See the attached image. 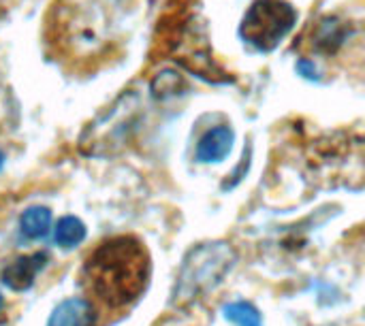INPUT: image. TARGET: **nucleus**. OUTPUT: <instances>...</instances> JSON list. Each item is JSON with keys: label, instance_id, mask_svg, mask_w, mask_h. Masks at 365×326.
<instances>
[{"label": "nucleus", "instance_id": "nucleus-1", "mask_svg": "<svg viewBox=\"0 0 365 326\" xmlns=\"http://www.w3.org/2000/svg\"><path fill=\"white\" fill-rule=\"evenodd\" d=\"M150 271L152 263L145 246L137 237L122 235L101 243L90 254L81 275L94 297L107 307L120 310L145 293Z\"/></svg>", "mask_w": 365, "mask_h": 326}, {"label": "nucleus", "instance_id": "nucleus-2", "mask_svg": "<svg viewBox=\"0 0 365 326\" xmlns=\"http://www.w3.org/2000/svg\"><path fill=\"white\" fill-rule=\"evenodd\" d=\"M235 263L237 252L227 241H207L195 246L184 256L171 303L175 307H186L205 299V295L222 284Z\"/></svg>", "mask_w": 365, "mask_h": 326}, {"label": "nucleus", "instance_id": "nucleus-3", "mask_svg": "<svg viewBox=\"0 0 365 326\" xmlns=\"http://www.w3.org/2000/svg\"><path fill=\"white\" fill-rule=\"evenodd\" d=\"M139 98L133 92L122 94L111 107H107L79 137V152L86 156H111L120 152L137 124Z\"/></svg>", "mask_w": 365, "mask_h": 326}, {"label": "nucleus", "instance_id": "nucleus-4", "mask_svg": "<svg viewBox=\"0 0 365 326\" xmlns=\"http://www.w3.org/2000/svg\"><path fill=\"white\" fill-rule=\"evenodd\" d=\"M297 11L287 0H255L240 23V36L257 51H274L295 28Z\"/></svg>", "mask_w": 365, "mask_h": 326}, {"label": "nucleus", "instance_id": "nucleus-5", "mask_svg": "<svg viewBox=\"0 0 365 326\" xmlns=\"http://www.w3.org/2000/svg\"><path fill=\"white\" fill-rule=\"evenodd\" d=\"M45 265H47V254H43V252L30 254V256H19L2 271V284L15 293H24L34 284L38 271Z\"/></svg>", "mask_w": 365, "mask_h": 326}, {"label": "nucleus", "instance_id": "nucleus-6", "mask_svg": "<svg viewBox=\"0 0 365 326\" xmlns=\"http://www.w3.org/2000/svg\"><path fill=\"white\" fill-rule=\"evenodd\" d=\"M349 32L351 28L346 21L329 15V17L319 19L312 26L308 41H310V47L319 53H334L344 45V41L349 38Z\"/></svg>", "mask_w": 365, "mask_h": 326}, {"label": "nucleus", "instance_id": "nucleus-7", "mask_svg": "<svg viewBox=\"0 0 365 326\" xmlns=\"http://www.w3.org/2000/svg\"><path fill=\"white\" fill-rule=\"evenodd\" d=\"M233 130L229 126H216L212 130H207L197 145V160L199 162H222L231 147H233Z\"/></svg>", "mask_w": 365, "mask_h": 326}, {"label": "nucleus", "instance_id": "nucleus-8", "mask_svg": "<svg viewBox=\"0 0 365 326\" xmlns=\"http://www.w3.org/2000/svg\"><path fill=\"white\" fill-rule=\"evenodd\" d=\"M47 326H96V312L86 299H66L51 312Z\"/></svg>", "mask_w": 365, "mask_h": 326}, {"label": "nucleus", "instance_id": "nucleus-9", "mask_svg": "<svg viewBox=\"0 0 365 326\" xmlns=\"http://www.w3.org/2000/svg\"><path fill=\"white\" fill-rule=\"evenodd\" d=\"M49 226H51V211L43 205L28 207L19 218V231L30 241H38V239L47 237Z\"/></svg>", "mask_w": 365, "mask_h": 326}, {"label": "nucleus", "instance_id": "nucleus-10", "mask_svg": "<svg viewBox=\"0 0 365 326\" xmlns=\"http://www.w3.org/2000/svg\"><path fill=\"white\" fill-rule=\"evenodd\" d=\"M83 239H86V224L79 218L64 216V218L58 220V224L53 228V241H56V246H60L64 250H73Z\"/></svg>", "mask_w": 365, "mask_h": 326}, {"label": "nucleus", "instance_id": "nucleus-11", "mask_svg": "<svg viewBox=\"0 0 365 326\" xmlns=\"http://www.w3.org/2000/svg\"><path fill=\"white\" fill-rule=\"evenodd\" d=\"M222 316H225V320L233 322L235 326H263L261 312L252 303H248V301L227 303L222 307Z\"/></svg>", "mask_w": 365, "mask_h": 326}, {"label": "nucleus", "instance_id": "nucleus-12", "mask_svg": "<svg viewBox=\"0 0 365 326\" xmlns=\"http://www.w3.org/2000/svg\"><path fill=\"white\" fill-rule=\"evenodd\" d=\"M182 85H184V81H182V77L178 75V73H173V70H163V73H158L156 77H154V81H152V94L156 96V98H171V96H175V94H180V90H182Z\"/></svg>", "mask_w": 365, "mask_h": 326}, {"label": "nucleus", "instance_id": "nucleus-13", "mask_svg": "<svg viewBox=\"0 0 365 326\" xmlns=\"http://www.w3.org/2000/svg\"><path fill=\"white\" fill-rule=\"evenodd\" d=\"M297 70H299V75H304L306 79H317V66H314V62L308 60V58H299V60H297Z\"/></svg>", "mask_w": 365, "mask_h": 326}, {"label": "nucleus", "instance_id": "nucleus-14", "mask_svg": "<svg viewBox=\"0 0 365 326\" xmlns=\"http://www.w3.org/2000/svg\"><path fill=\"white\" fill-rule=\"evenodd\" d=\"M248 164H250V154H248V156L244 154V158H242V164H240V167L235 169V173L231 175V177H233V182H229V184L225 186V190H227V188H235V186L242 182V175L248 171ZM244 177H246V175H244Z\"/></svg>", "mask_w": 365, "mask_h": 326}, {"label": "nucleus", "instance_id": "nucleus-15", "mask_svg": "<svg viewBox=\"0 0 365 326\" xmlns=\"http://www.w3.org/2000/svg\"><path fill=\"white\" fill-rule=\"evenodd\" d=\"M2 167H4V154L0 152V171H2Z\"/></svg>", "mask_w": 365, "mask_h": 326}, {"label": "nucleus", "instance_id": "nucleus-16", "mask_svg": "<svg viewBox=\"0 0 365 326\" xmlns=\"http://www.w3.org/2000/svg\"><path fill=\"white\" fill-rule=\"evenodd\" d=\"M0 307H2V299H0Z\"/></svg>", "mask_w": 365, "mask_h": 326}]
</instances>
